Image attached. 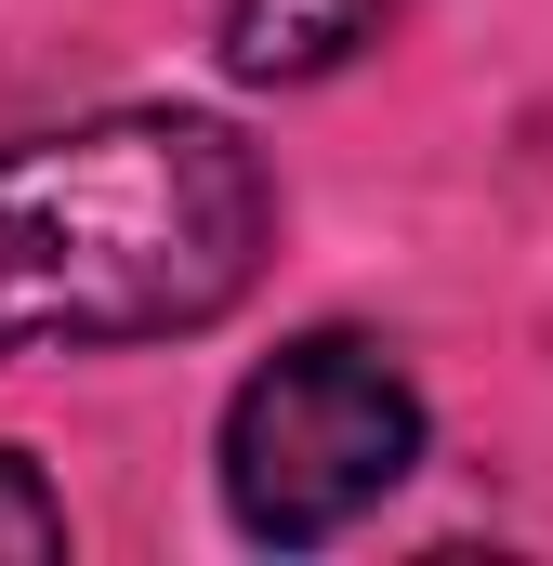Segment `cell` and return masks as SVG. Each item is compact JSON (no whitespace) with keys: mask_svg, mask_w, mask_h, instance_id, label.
<instances>
[{"mask_svg":"<svg viewBox=\"0 0 553 566\" xmlns=\"http://www.w3.org/2000/svg\"><path fill=\"white\" fill-rule=\"evenodd\" d=\"M276 185L225 119L119 106L0 145V369L211 329L264 277Z\"/></svg>","mask_w":553,"mask_h":566,"instance_id":"6da1fadb","label":"cell"},{"mask_svg":"<svg viewBox=\"0 0 553 566\" xmlns=\"http://www.w3.org/2000/svg\"><path fill=\"white\" fill-rule=\"evenodd\" d=\"M409 461H421V396H409V369L383 343H356V329L276 343L238 382V409H225V501L276 554L343 541Z\"/></svg>","mask_w":553,"mask_h":566,"instance_id":"7a4b0ae2","label":"cell"},{"mask_svg":"<svg viewBox=\"0 0 553 566\" xmlns=\"http://www.w3.org/2000/svg\"><path fill=\"white\" fill-rule=\"evenodd\" d=\"M383 0H225V66L238 80H316L369 40Z\"/></svg>","mask_w":553,"mask_h":566,"instance_id":"3957f363","label":"cell"},{"mask_svg":"<svg viewBox=\"0 0 553 566\" xmlns=\"http://www.w3.org/2000/svg\"><path fill=\"white\" fill-rule=\"evenodd\" d=\"M0 554H66V501L0 448Z\"/></svg>","mask_w":553,"mask_h":566,"instance_id":"277c9868","label":"cell"}]
</instances>
